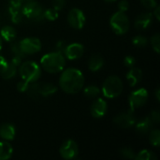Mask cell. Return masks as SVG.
Instances as JSON below:
<instances>
[{"label": "cell", "instance_id": "ffe728a7", "mask_svg": "<svg viewBox=\"0 0 160 160\" xmlns=\"http://www.w3.org/2000/svg\"><path fill=\"white\" fill-rule=\"evenodd\" d=\"M13 148L7 141L0 142V160H7L11 158Z\"/></svg>", "mask_w": 160, "mask_h": 160}, {"label": "cell", "instance_id": "ba28073f", "mask_svg": "<svg viewBox=\"0 0 160 160\" xmlns=\"http://www.w3.org/2000/svg\"><path fill=\"white\" fill-rule=\"evenodd\" d=\"M148 97V91L145 88H140L132 92L128 98L130 110L135 112V110L142 108L147 102Z\"/></svg>", "mask_w": 160, "mask_h": 160}, {"label": "cell", "instance_id": "7c38bea8", "mask_svg": "<svg viewBox=\"0 0 160 160\" xmlns=\"http://www.w3.org/2000/svg\"><path fill=\"white\" fill-rule=\"evenodd\" d=\"M64 55L68 60H76L81 58L84 53V47L81 43H71L67 45L64 49Z\"/></svg>", "mask_w": 160, "mask_h": 160}, {"label": "cell", "instance_id": "9a60e30c", "mask_svg": "<svg viewBox=\"0 0 160 160\" xmlns=\"http://www.w3.org/2000/svg\"><path fill=\"white\" fill-rule=\"evenodd\" d=\"M16 130L12 124L6 123L0 126V138H2L4 141H12L15 137Z\"/></svg>", "mask_w": 160, "mask_h": 160}, {"label": "cell", "instance_id": "cb8c5ba5", "mask_svg": "<svg viewBox=\"0 0 160 160\" xmlns=\"http://www.w3.org/2000/svg\"><path fill=\"white\" fill-rule=\"evenodd\" d=\"M135 159L137 160H157L158 158L157 156L150 150H142L141 152H139L138 155H136Z\"/></svg>", "mask_w": 160, "mask_h": 160}, {"label": "cell", "instance_id": "9c48e42d", "mask_svg": "<svg viewBox=\"0 0 160 160\" xmlns=\"http://www.w3.org/2000/svg\"><path fill=\"white\" fill-rule=\"evenodd\" d=\"M59 154L64 159H74L79 155V147L73 140H67L61 145L59 149Z\"/></svg>", "mask_w": 160, "mask_h": 160}, {"label": "cell", "instance_id": "bcb514c9", "mask_svg": "<svg viewBox=\"0 0 160 160\" xmlns=\"http://www.w3.org/2000/svg\"><path fill=\"white\" fill-rule=\"evenodd\" d=\"M105 2H108V3H112V2H115L116 0H104Z\"/></svg>", "mask_w": 160, "mask_h": 160}, {"label": "cell", "instance_id": "ee69618b", "mask_svg": "<svg viewBox=\"0 0 160 160\" xmlns=\"http://www.w3.org/2000/svg\"><path fill=\"white\" fill-rule=\"evenodd\" d=\"M156 98H157V100L158 101H159L160 99V89L159 88H157V90H156Z\"/></svg>", "mask_w": 160, "mask_h": 160}, {"label": "cell", "instance_id": "d4e9b609", "mask_svg": "<svg viewBox=\"0 0 160 160\" xmlns=\"http://www.w3.org/2000/svg\"><path fill=\"white\" fill-rule=\"evenodd\" d=\"M83 93H84L85 97H87L89 98H94L100 94V89L97 85H89L84 88Z\"/></svg>", "mask_w": 160, "mask_h": 160}, {"label": "cell", "instance_id": "d6986e66", "mask_svg": "<svg viewBox=\"0 0 160 160\" xmlns=\"http://www.w3.org/2000/svg\"><path fill=\"white\" fill-rule=\"evenodd\" d=\"M0 36L4 40L8 42H12L16 38V30L14 27L10 25H5L4 27L1 28Z\"/></svg>", "mask_w": 160, "mask_h": 160}, {"label": "cell", "instance_id": "60d3db41", "mask_svg": "<svg viewBox=\"0 0 160 160\" xmlns=\"http://www.w3.org/2000/svg\"><path fill=\"white\" fill-rule=\"evenodd\" d=\"M22 57H21V56H19V55H14V56L12 57V59H11V62H10V63H12L13 65H15L16 67H18V66H20V65H21V63H22Z\"/></svg>", "mask_w": 160, "mask_h": 160}, {"label": "cell", "instance_id": "74e56055", "mask_svg": "<svg viewBox=\"0 0 160 160\" xmlns=\"http://www.w3.org/2000/svg\"><path fill=\"white\" fill-rule=\"evenodd\" d=\"M118 8L120 11H123V12H126L128 10L129 8V3L128 0H121L119 3H118Z\"/></svg>", "mask_w": 160, "mask_h": 160}, {"label": "cell", "instance_id": "3957f363", "mask_svg": "<svg viewBox=\"0 0 160 160\" xmlns=\"http://www.w3.org/2000/svg\"><path fill=\"white\" fill-rule=\"evenodd\" d=\"M124 89V83L120 77L112 75L108 77L102 85V93L107 98H115L119 97Z\"/></svg>", "mask_w": 160, "mask_h": 160}, {"label": "cell", "instance_id": "ac0fdd59", "mask_svg": "<svg viewBox=\"0 0 160 160\" xmlns=\"http://www.w3.org/2000/svg\"><path fill=\"white\" fill-rule=\"evenodd\" d=\"M103 65H104V60L102 56L99 54L92 55L88 60V68L93 72H97L99 69H101Z\"/></svg>", "mask_w": 160, "mask_h": 160}, {"label": "cell", "instance_id": "277c9868", "mask_svg": "<svg viewBox=\"0 0 160 160\" xmlns=\"http://www.w3.org/2000/svg\"><path fill=\"white\" fill-rule=\"evenodd\" d=\"M20 75L22 80L30 82H36L41 75V69L35 61H26L20 66Z\"/></svg>", "mask_w": 160, "mask_h": 160}, {"label": "cell", "instance_id": "4316f807", "mask_svg": "<svg viewBox=\"0 0 160 160\" xmlns=\"http://www.w3.org/2000/svg\"><path fill=\"white\" fill-rule=\"evenodd\" d=\"M59 17V11L56 10L53 8H50L47 9H44V19L53 22L55 20H57V18Z\"/></svg>", "mask_w": 160, "mask_h": 160}, {"label": "cell", "instance_id": "e575fe53", "mask_svg": "<svg viewBox=\"0 0 160 160\" xmlns=\"http://www.w3.org/2000/svg\"><path fill=\"white\" fill-rule=\"evenodd\" d=\"M29 87V82L24 81V80H22L18 84H17V89L20 91V92H26L27 89Z\"/></svg>", "mask_w": 160, "mask_h": 160}, {"label": "cell", "instance_id": "83f0119b", "mask_svg": "<svg viewBox=\"0 0 160 160\" xmlns=\"http://www.w3.org/2000/svg\"><path fill=\"white\" fill-rule=\"evenodd\" d=\"M32 83H33L32 85L29 84V87H28V89H27L26 92H28L29 96L32 98L37 99L38 98L40 97V92H39L40 84H38V83H35V82H32Z\"/></svg>", "mask_w": 160, "mask_h": 160}, {"label": "cell", "instance_id": "f546056e", "mask_svg": "<svg viewBox=\"0 0 160 160\" xmlns=\"http://www.w3.org/2000/svg\"><path fill=\"white\" fill-rule=\"evenodd\" d=\"M120 155L122 158L126 159H135V153L132 149L130 148H122L120 149Z\"/></svg>", "mask_w": 160, "mask_h": 160}, {"label": "cell", "instance_id": "603a6c76", "mask_svg": "<svg viewBox=\"0 0 160 160\" xmlns=\"http://www.w3.org/2000/svg\"><path fill=\"white\" fill-rule=\"evenodd\" d=\"M16 73H17V67L12 63H8L7 68L1 73V75L4 79L8 80V79H12L16 75Z\"/></svg>", "mask_w": 160, "mask_h": 160}, {"label": "cell", "instance_id": "7402d4cb", "mask_svg": "<svg viewBox=\"0 0 160 160\" xmlns=\"http://www.w3.org/2000/svg\"><path fill=\"white\" fill-rule=\"evenodd\" d=\"M9 13L11 16V21L14 23H19L22 19V8H14V7H9Z\"/></svg>", "mask_w": 160, "mask_h": 160}, {"label": "cell", "instance_id": "5b68a950", "mask_svg": "<svg viewBox=\"0 0 160 160\" xmlns=\"http://www.w3.org/2000/svg\"><path fill=\"white\" fill-rule=\"evenodd\" d=\"M110 24L116 35L126 34L130 27V22L127 14L123 11H116L110 19Z\"/></svg>", "mask_w": 160, "mask_h": 160}, {"label": "cell", "instance_id": "b9f144b4", "mask_svg": "<svg viewBox=\"0 0 160 160\" xmlns=\"http://www.w3.org/2000/svg\"><path fill=\"white\" fill-rule=\"evenodd\" d=\"M67 45L65 44V42H63L62 40H60V41H58L57 43H56V47H57V49H58V51L57 52H64V49H65V47H66Z\"/></svg>", "mask_w": 160, "mask_h": 160}, {"label": "cell", "instance_id": "4fadbf2b", "mask_svg": "<svg viewBox=\"0 0 160 160\" xmlns=\"http://www.w3.org/2000/svg\"><path fill=\"white\" fill-rule=\"evenodd\" d=\"M107 112H108V104L103 98H97L92 103L91 108H90L91 115L97 119H99L105 116Z\"/></svg>", "mask_w": 160, "mask_h": 160}, {"label": "cell", "instance_id": "7dc6e473", "mask_svg": "<svg viewBox=\"0 0 160 160\" xmlns=\"http://www.w3.org/2000/svg\"><path fill=\"white\" fill-rule=\"evenodd\" d=\"M24 1H30V0H24Z\"/></svg>", "mask_w": 160, "mask_h": 160}, {"label": "cell", "instance_id": "f6af8a7d", "mask_svg": "<svg viewBox=\"0 0 160 160\" xmlns=\"http://www.w3.org/2000/svg\"><path fill=\"white\" fill-rule=\"evenodd\" d=\"M2 47H3V38H2L1 36H0V51H1V49H2Z\"/></svg>", "mask_w": 160, "mask_h": 160}, {"label": "cell", "instance_id": "7bdbcfd3", "mask_svg": "<svg viewBox=\"0 0 160 160\" xmlns=\"http://www.w3.org/2000/svg\"><path fill=\"white\" fill-rule=\"evenodd\" d=\"M155 10H154V13H153V17H155L158 21H159L160 20V8L158 6H157L155 8H154Z\"/></svg>", "mask_w": 160, "mask_h": 160}, {"label": "cell", "instance_id": "e0dca14e", "mask_svg": "<svg viewBox=\"0 0 160 160\" xmlns=\"http://www.w3.org/2000/svg\"><path fill=\"white\" fill-rule=\"evenodd\" d=\"M153 126H154V124L151 121L149 116L144 117V118L139 120L138 122L136 121V123H135L136 131L138 133H140V134H146V133H148L151 130V128H153Z\"/></svg>", "mask_w": 160, "mask_h": 160}, {"label": "cell", "instance_id": "8fae6325", "mask_svg": "<svg viewBox=\"0 0 160 160\" xmlns=\"http://www.w3.org/2000/svg\"><path fill=\"white\" fill-rule=\"evenodd\" d=\"M136 121H137V118L135 116V113L131 110L117 114L113 119L114 124L121 128H131L135 125Z\"/></svg>", "mask_w": 160, "mask_h": 160}, {"label": "cell", "instance_id": "d590c367", "mask_svg": "<svg viewBox=\"0 0 160 160\" xmlns=\"http://www.w3.org/2000/svg\"><path fill=\"white\" fill-rule=\"evenodd\" d=\"M149 117H150V119H151V121L153 122V124H154V125H158V124L159 123L160 113L158 112V111H154V112H152L150 113Z\"/></svg>", "mask_w": 160, "mask_h": 160}, {"label": "cell", "instance_id": "8d00e7d4", "mask_svg": "<svg viewBox=\"0 0 160 160\" xmlns=\"http://www.w3.org/2000/svg\"><path fill=\"white\" fill-rule=\"evenodd\" d=\"M11 52L14 55H19L21 57H23V53L21 52L20 47H19V43H12L11 44Z\"/></svg>", "mask_w": 160, "mask_h": 160}, {"label": "cell", "instance_id": "ab89813d", "mask_svg": "<svg viewBox=\"0 0 160 160\" xmlns=\"http://www.w3.org/2000/svg\"><path fill=\"white\" fill-rule=\"evenodd\" d=\"M23 2L24 0H9L10 7H14V8H22Z\"/></svg>", "mask_w": 160, "mask_h": 160}, {"label": "cell", "instance_id": "2e32d148", "mask_svg": "<svg viewBox=\"0 0 160 160\" xmlns=\"http://www.w3.org/2000/svg\"><path fill=\"white\" fill-rule=\"evenodd\" d=\"M142 77V71L141 68H138L133 67L127 73V80L131 87L136 86L141 82Z\"/></svg>", "mask_w": 160, "mask_h": 160}, {"label": "cell", "instance_id": "8992f818", "mask_svg": "<svg viewBox=\"0 0 160 160\" xmlns=\"http://www.w3.org/2000/svg\"><path fill=\"white\" fill-rule=\"evenodd\" d=\"M22 11L23 16L34 22H40L44 20V8L43 7L33 0L28 1L26 4L22 5Z\"/></svg>", "mask_w": 160, "mask_h": 160}, {"label": "cell", "instance_id": "52a82bcc", "mask_svg": "<svg viewBox=\"0 0 160 160\" xmlns=\"http://www.w3.org/2000/svg\"><path fill=\"white\" fill-rule=\"evenodd\" d=\"M19 47L23 55L35 54L40 52L41 50V42L38 38L29 37L22 39L19 42Z\"/></svg>", "mask_w": 160, "mask_h": 160}, {"label": "cell", "instance_id": "f35d334b", "mask_svg": "<svg viewBox=\"0 0 160 160\" xmlns=\"http://www.w3.org/2000/svg\"><path fill=\"white\" fill-rule=\"evenodd\" d=\"M8 65V62L6 60V58L3 55L0 54V74L7 68Z\"/></svg>", "mask_w": 160, "mask_h": 160}, {"label": "cell", "instance_id": "1f68e13d", "mask_svg": "<svg viewBox=\"0 0 160 160\" xmlns=\"http://www.w3.org/2000/svg\"><path fill=\"white\" fill-rule=\"evenodd\" d=\"M142 5L147 9H154L157 6V0H141Z\"/></svg>", "mask_w": 160, "mask_h": 160}, {"label": "cell", "instance_id": "836d02e7", "mask_svg": "<svg viewBox=\"0 0 160 160\" xmlns=\"http://www.w3.org/2000/svg\"><path fill=\"white\" fill-rule=\"evenodd\" d=\"M52 8L58 11L61 10L66 5V0H52Z\"/></svg>", "mask_w": 160, "mask_h": 160}, {"label": "cell", "instance_id": "f1b7e54d", "mask_svg": "<svg viewBox=\"0 0 160 160\" xmlns=\"http://www.w3.org/2000/svg\"><path fill=\"white\" fill-rule=\"evenodd\" d=\"M132 43L137 46V47H144L147 45L148 43V39L146 37L144 36H142V35H138V36H135L133 38H132Z\"/></svg>", "mask_w": 160, "mask_h": 160}, {"label": "cell", "instance_id": "7a4b0ae2", "mask_svg": "<svg viewBox=\"0 0 160 160\" xmlns=\"http://www.w3.org/2000/svg\"><path fill=\"white\" fill-rule=\"evenodd\" d=\"M41 68L49 73H58L66 66V58L63 52H52L44 54L40 59Z\"/></svg>", "mask_w": 160, "mask_h": 160}, {"label": "cell", "instance_id": "5bb4252c", "mask_svg": "<svg viewBox=\"0 0 160 160\" xmlns=\"http://www.w3.org/2000/svg\"><path fill=\"white\" fill-rule=\"evenodd\" d=\"M153 22V14L151 12H143L135 20V27L138 30L147 29Z\"/></svg>", "mask_w": 160, "mask_h": 160}, {"label": "cell", "instance_id": "484cf974", "mask_svg": "<svg viewBox=\"0 0 160 160\" xmlns=\"http://www.w3.org/2000/svg\"><path fill=\"white\" fill-rule=\"evenodd\" d=\"M149 141L152 145L155 147H158L160 145V131L159 129L156 128L153 130H150L149 134Z\"/></svg>", "mask_w": 160, "mask_h": 160}, {"label": "cell", "instance_id": "4dcf8cb0", "mask_svg": "<svg viewBox=\"0 0 160 160\" xmlns=\"http://www.w3.org/2000/svg\"><path fill=\"white\" fill-rule=\"evenodd\" d=\"M151 44L152 47L154 49V51L157 53L160 52V35L158 33L155 34L152 38H151Z\"/></svg>", "mask_w": 160, "mask_h": 160}, {"label": "cell", "instance_id": "44dd1931", "mask_svg": "<svg viewBox=\"0 0 160 160\" xmlns=\"http://www.w3.org/2000/svg\"><path fill=\"white\" fill-rule=\"evenodd\" d=\"M39 92H40L41 97H44V98L51 97V96L54 95L57 92V87L52 83L41 84L40 88H39Z\"/></svg>", "mask_w": 160, "mask_h": 160}, {"label": "cell", "instance_id": "30bf717a", "mask_svg": "<svg viewBox=\"0 0 160 160\" xmlns=\"http://www.w3.org/2000/svg\"><path fill=\"white\" fill-rule=\"evenodd\" d=\"M85 21H86L85 14L82 9L78 8H72L68 14V22L69 25L74 29L77 30L82 29L85 23Z\"/></svg>", "mask_w": 160, "mask_h": 160}, {"label": "cell", "instance_id": "d6a6232c", "mask_svg": "<svg viewBox=\"0 0 160 160\" xmlns=\"http://www.w3.org/2000/svg\"><path fill=\"white\" fill-rule=\"evenodd\" d=\"M124 64H125V66H126L127 68H133V67L135 66V64H136V59H135V57H133L132 55H128V56H126L125 59H124Z\"/></svg>", "mask_w": 160, "mask_h": 160}, {"label": "cell", "instance_id": "6da1fadb", "mask_svg": "<svg viewBox=\"0 0 160 160\" xmlns=\"http://www.w3.org/2000/svg\"><path fill=\"white\" fill-rule=\"evenodd\" d=\"M84 85V77L82 72L75 68L65 69L59 79L60 88L67 94L74 95L80 92Z\"/></svg>", "mask_w": 160, "mask_h": 160}]
</instances>
